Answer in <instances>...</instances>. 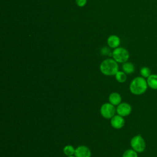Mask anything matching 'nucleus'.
I'll list each match as a JSON object with an SVG mask.
<instances>
[{
	"label": "nucleus",
	"instance_id": "obj_5",
	"mask_svg": "<svg viewBox=\"0 0 157 157\" xmlns=\"http://www.w3.org/2000/svg\"><path fill=\"white\" fill-rule=\"evenodd\" d=\"M100 112L102 117H103L104 118L109 119L112 118L115 115L117 110L115 105H112L110 102H106L101 105L100 109Z\"/></svg>",
	"mask_w": 157,
	"mask_h": 157
},
{
	"label": "nucleus",
	"instance_id": "obj_2",
	"mask_svg": "<svg viewBox=\"0 0 157 157\" xmlns=\"http://www.w3.org/2000/svg\"><path fill=\"white\" fill-rule=\"evenodd\" d=\"M100 71L105 75H114L118 71L117 62L113 59H104L100 64Z\"/></svg>",
	"mask_w": 157,
	"mask_h": 157
},
{
	"label": "nucleus",
	"instance_id": "obj_3",
	"mask_svg": "<svg viewBox=\"0 0 157 157\" xmlns=\"http://www.w3.org/2000/svg\"><path fill=\"white\" fill-rule=\"evenodd\" d=\"M130 145L132 149L137 153H142L146 148L145 139L140 134H137L132 137L130 141Z\"/></svg>",
	"mask_w": 157,
	"mask_h": 157
},
{
	"label": "nucleus",
	"instance_id": "obj_9",
	"mask_svg": "<svg viewBox=\"0 0 157 157\" xmlns=\"http://www.w3.org/2000/svg\"><path fill=\"white\" fill-rule=\"evenodd\" d=\"M109 102L112 105H118L121 102V96L119 93L117 92H113L110 94L109 96Z\"/></svg>",
	"mask_w": 157,
	"mask_h": 157
},
{
	"label": "nucleus",
	"instance_id": "obj_10",
	"mask_svg": "<svg viewBox=\"0 0 157 157\" xmlns=\"http://www.w3.org/2000/svg\"><path fill=\"white\" fill-rule=\"evenodd\" d=\"M147 82L148 87L152 90H157V74H151L147 78Z\"/></svg>",
	"mask_w": 157,
	"mask_h": 157
},
{
	"label": "nucleus",
	"instance_id": "obj_11",
	"mask_svg": "<svg viewBox=\"0 0 157 157\" xmlns=\"http://www.w3.org/2000/svg\"><path fill=\"white\" fill-rule=\"evenodd\" d=\"M107 43L109 46L111 48H117L120 43V38L115 35H112L109 37L107 39Z\"/></svg>",
	"mask_w": 157,
	"mask_h": 157
},
{
	"label": "nucleus",
	"instance_id": "obj_18",
	"mask_svg": "<svg viewBox=\"0 0 157 157\" xmlns=\"http://www.w3.org/2000/svg\"><path fill=\"white\" fill-rule=\"evenodd\" d=\"M110 52V50L107 47H104L101 50V53L104 55H107Z\"/></svg>",
	"mask_w": 157,
	"mask_h": 157
},
{
	"label": "nucleus",
	"instance_id": "obj_12",
	"mask_svg": "<svg viewBox=\"0 0 157 157\" xmlns=\"http://www.w3.org/2000/svg\"><path fill=\"white\" fill-rule=\"evenodd\" d=\"M123 71L127 74H131L135 71L134 66L130 62H125L122 66Z\"/></svg>",
	"mask_w": 157,
	"mask_h": 157
},
{
	"label": "nucleus",
	"instance_id": "obj_14",
	"mask_svg": "<svg viewBox=\"0 0 157 157\" xmlns=\"http://www.w3.org/2000/svg\"><path fill=\"white\" fill-rule=\"evenodd\" d=\"M75 148L71 145H67L63 148V153L67 156H72L75 153Z\"/></svg>",
	"mask_w": 157,
	"mask_h": 157
},
{
	"label": "nucleus",
	"instance_id": "obj_13",
	"mask_svg": "<svg viewBox=\"0 0 157 157\" xmlns=\"http://www.w3.org/2000/svg\"><path fill=\"white\" fill-rule=\"evenodd\" d=\"M115 75L117 81L119 83H124L127 80L126 74L124 71H118Z\"/></svg>",
	"mask_w": 157,
	"mask_h": 157
},
{
	"label": "nucleus",
	"instance_id": "obj_6",
	"mask_svg": "<svg viewBox=\"0 0 157 157\" xmlns=\"http://www.w3.org/2000/svg\"><path fill=\"white\" fill-rule=\"evenodd\" d=\"M116 110L118 115L124 117L130 115L132 111V107L129 104L122 102L117 105Z\"/></svg>",
	"mask_w": 157,
	"mask_h": 157
},
{
	"label": "nucleus",
	"instance_id": "obj_17",
	"mask_svg": "<svg viewBox=\"0 0 157 157\" xmlns=\"http://www.w3.org/2000/svg\"><path fill=\"white\" fill-rule=\"evenodd\" d=\"M76 3L79 7H83L86 4V0H76Z\"/></svg>",
	"mask_w": 157,
	"mask_h": 157
},
{
	"label": "nucleus",
	"instance_id": "obj_19",
	"mask_svg": "<svg viewBox=\"0 0 157 157\" xmlns=\"http://www.w3.org/2000/svg\"><path fill=\"white\" fill-rule=\"evenodd\" d=\"M67 157H76V156H74V155H72V156H67Z\"/></svg>",
	"mask_w": 157,
	"mask_h": 157
},
{
	"label": "nucleus",
	"instance_id": "obj_15",
	"mask_svg": "<svg viewBox=\"0 0 157 157\" xmlns=\"http://www.w3.org/2000/svg\"><path fill=\"white\" fill-rule=\"evenodd\" d=\"M140 74L141 76L144 78H148L151 75V70L149 67L147 66L142 67L140 70Z\"/></svg>",
	"mask_w": 157,
	"mask_h": 157
},
{
	"label": "nucleus",
	"instance_id": "obj_16",
	"mask_svg": "<svg viewBox=\"0 0 157 157\" xmlns=\"http://www.w3.org/2000/svg\"><path fill=\"white\" fill-rule=\"evenodd\" d=\"M122 157H138V155L133 149H128L124 151Z\"/></svg>",
	"mask_w": 157,
	"mask_h": 157
},
{
	"label": "nucleus",
	"instance_id": "obj_1",
	"mask_svg": "<svg viewBox=\"0 0 157 157\" xmlns=\"http://www.w3.org/2000/svg\"><path fill=\"white\" fill-rule=\"evenodd\" d=\"M148 87L147 80L140 76L135 77L131 81L129 85V90L134 95H141L147 91Z\"/></svg>",
	"mask_w": 157,
	"mask_h": 157
},
{
	"label": "nucleus",
	"instance_id": "obj_4",
	"mask_svg": "<svg viewBox=\"0 0 157 157\" xmlns=\"http://www.w3.org/2000/svg\"><path fill=\"white\" fill-rule=\"evenodd\" d=\"M112 56L117 63H124L128 61L129 57V52L127 50L122 47L116 48L112 52Z\"/></svg>",
	"mask_w": 157,
	"mask_h": 157
},
{
	"label": "nucleus",
	"instance_id": "obj_7",
	"mask_svg": "<svg viewBox=\"0 0 157 157\" xmlns=\"http://www.w3.org/2000/svg\"><path fill=\"white\" fill-rule=\"evenodd\" d=\"M74 155L76 157H91V152L88 147L80 145L75 148Z\"/></svg>",
	"mask_w": 157,
	"mask_h": 157
},
{
	"label": "nucleus",
	"instance_id": "obj_8",
	"mask_svg": "<svg viewBox=\"0 0 157 157\" xmlns=\"http://www.w3.org/2000/svg\"><path fill=\"white\" fill-rule=\"evenodd\" d=\"M110 124L115 129H121L124 125V120L123 117L119 115H115L110 118Z\"/></svg>",
	"mask_w": 157,
	"mask_h": 157
}]
</instances>
